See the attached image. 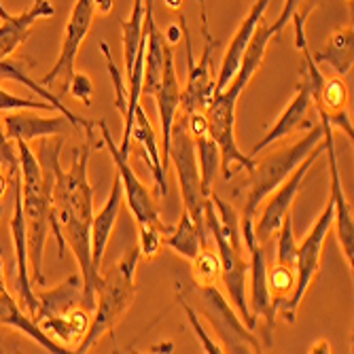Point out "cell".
Here are the masks:
<instances>
[{
	"instance_id": "obj_45",
	"label": "cell",
	"mask_w": 354,
	"mask_h": 354,
	"mask_svg": "<svg viewBox=\"0 0 354 354\" xmlns=\"http://www.w3.org/2000/svg\"><path fill=\"white\" fill-rule=\"evenodd\" d=\"M168 5H170L172 9H180V0H168Z\"/></svg>"
},
{
	"instance_id": "obj_22",
	"label": "cell",
	"mask_w": 354,
	"mask_h": 354,
	"mask_svg": "<svg viewBox=\"0 0 354 354\" xmlns=\"http://www.w3.org/2000/svg\"><path fill=\"white\" fill-rule=\"evenodd\" d=\"M0 325L19 329V331L26 333L30 339H35L39 346H43L47 352H53V354H66V352H71L66 346H62V344L53 342V339L35 323V318L28 316V314L21 310V306L17 304L15 297H11L9 291L0 293Z\"/></svg>"
},
{
	"instance_id": "obj_40",
	"label": "cell",
	"mask_w": 354,
	"mask_h": 354,
	"mask_svg": "<svg viewBox=\"0 0 354 354\" xmlns=\"http://www.w3.org/2000/svg\"><path fill=\"white\" fill-rule=\"evenodd\" d=\"M15 172H17V168H7V172H0V204H3V198H5V193H7Z\"/></svg>"
},
{
	"instance_id": "obj_6",
	"label": "cell",
	"mask_w": 354,
	"mask_h": 354,
	"mask_svg": "<svg viewBox=\"0 0 354 354\" xmlns=\"http://www.w3.org/2000/svg\"><path fill=\"white\" fill-rule=\"evenodd\" d=\"M331 227H333V204L327 202L325 210L320 212V216L312 225V230L306 234L301 244H297L293 293L288 295V299L282 301L280 308L276 310V314H282V318L286 320L288 325H293L297 320L299 306H301L306 293L310 291L312 280L316 278V274L320 270V257H323L325 242H327V238L331 234Z\"/></svg>"
},
{
	"instance_id": "obj_1",
	"label": "cell",
	"mask_w": 354,
	"mask_h": 354,
	"mask_svg": "<svg viewBox=\"0 0 354 354\" xmlns=\"http://www.w3.org/2000/svg\"><path fill=\"white\" fill-rule=\"evenodd\" d=\"M95 132L87 134V142L75 149L71 168L64 172L57 168L51 208H53V236L57 240V257L64 259L66 248L73 250L81 270L83 280V308L93 312L95 308V288L100 284V276L91 266V218H93V187L87 176V162L91 147L100 149L95 142Z\"/></svg>"
},
{
	"instance_id": "obj_12",
	"label": "cell",
	"mask_w": 354,
	"mask_h": 354,
	"mask_svg": "<svg viewBox=\"0 0 354 354\" xmlns=\"http://www.w3.org/2000/svg\"><path fill=\"white\" fill-rule=\"evenodd\" d=\"M93 17H95V3L93 0H77L71 15H68V21H66V32H64L59 55L53 64V68L43 79L45 87H51L57 79H62L59 98L66 95V85L75 73V62H77L79 49H81L85 37L89 35Z\"/></svg>"
},
{
	"instance_id": "obj_3",
	"label": "cell",
	"mask_w": 354,
	"mask_h": 354,
	"mask_svg": "<svg viewBox=\"0 0 354 354\" xmlns=\"http://www.w3.org/2000/svg\"><path fill=\"white\" fill-rule=\"evenodd\" d=\"M320 142H323V125H320V121H316L314 125L308 127V134L295 140L293 145L274 151L272 155L263 157L261 162H254V168L248 172L246 178V202L240 216L244 248L257 242L252 234V223L259 206L266 202V198L276 187H280L291 176V172L304 162V157Z\"/></svg>"
},
{
	"instance_id": "obj_46",
	"label": "cell",
	"mask_w": 354,
	"mask_h": 354,
	"mask_svg": "<svg viewBox=\"0 0 354 354\" xmlns=\"http://www.w3.org/2000/svg\"><path fill=\"white\" fill-rule=\"evenodd\" d=\"M3 166H7V168H13V166H9V164L5 162V159H3V155H0V168H3Z\"/></svg>"
},
{
	"instance_id": "obj_27",
	"label": "cell",
	"mask_w": 354,
	"mask_h": 354,
	"mask_svg": "<svg viewBox=\"0 0 354 354\" xmlns=\"http://www.w3.org/2000/svg\"><path fill=\"white\" fill-rule=\"evenodd\" d=\"M162 244H166V246L172 248L176 254H180L183 259H189V261H191L193 257H196L202 248H206L204 242H202V236H200V232H198V227H196V223L191 221V216H189L187 212L180 214L178 225H176V227H172V230L164 236Z\"/></svg>"
},
{
	"instance_id": "obj_42",
	"label": "cell",
	"mask_w": 354,
	"mask_h": 354,
	"mask_svg": "<svg viewBox=\"0 0 354 354\" xmlns=\"http://www.w3.org/2000/svg\"><path fill=\"white\" fill-rule=\"evenodd\" d=\"M310 352H312V354H316V352H331V346H329L327 339H320V342H316V344L310 348Z\"/></svg>"
},
{
	"instance_id": "obj_32",
	"label": "cell",
	"mask_w": 354,
	"mask_h": 354,
	"mask_svg": "<svg viewBox=\"0 0 354 354\" xmlns=\"http://www.w3.org/2000/svg\"><path fill=\"white\" fill-rule=\"evenodd\" d=\"M318 109H323L325 113H335L348 106V87L342 77L325 79L320 85L318 98L314 100Z\"/></svg>"
},
{
	"instance_id": "obj_28",
	"label": "cell",
	"mask_w": 354,
	"mask_h": 354,
	"mask_svg": "<svg viewBox=\"0 0 354 354\" xmlns=\"http://www.w3.org/2000/svg\"><path fill=\"white\" fill-rule=\"evenodd\" d=\"M121 32H123V62H125V81H127L132 75L136 51L140 47L142 32H145V0H134L130 19L121 21Z\"/></svg>"
},
{
	"instance_id": "obj_24",
	"label": "cell",
	"mask_w": 354,
	"mask_h": 354,
	"mask_svg": "<svg viewBox=\"0 0 354 354\" xmlns=\"http://www.w3.org/2000/svg\"><path fill=\"white\" fill-rule=\"evenodd\" d=\"M0 79H9V81H17V83H21V85H26L30 91H35L37 95H41V98L45 100V102H49L57 113H62L64 117H66L71 123H73V127L75 130H93V123L91 121H87V119H83L81 115H77V113H73L66 104L62 102V98L59 95H55V93H51L43 83H39V81H35V79H30L28 77V73L24 71V66H19L17 62H13L11 57L9 59H0Z\"/></svg>"
},
{
	"instance_id": "obj_2",
	"label": "cell",
	"mask_w": 354,
	"mask_h": 354,
	"mask_svg": "<svg viewBox=\"0 0 354 354\" xmlns=\"http://www.w3.org/2000/svg\"><path fill=\"white\" fill-rule=\"evenodd\" d=\"M272 39H274L272 24H266L261 19L252 32V39L242 55L238 73L225 85V89L212 95L204 111L208 121V136L216 142L221 151V172L225 180H232L240 170L250 172L254 168V159L242 153L236 140V109L242 91L252 81L257 71L261 68Z\"/></svg>"
},
{
	"instance_id": "obj_37",
	"label": "cell",
	"mask_w": 354,
	"mask_h": 354,
	"mask_svg": "<svg viewBox=\"0 0 354 354\" xmlns=\"http://www.w3.org/2000/svg\"><path fill=\"white\" fill-rule=\"evenodd\" d=\"M301 3H304V0H286L284 7H282V13H280V15H278V19L272 24V32H274V37H278L280 32L284 30V26H286L288 21H291V15H293L295 11H299Z\"/></svg>"
},
{
	"instance_id": "obj_19",
	"label": "cell",
	"mask_w": 354,
	"mask_h": 354,
	"mask_svg": "<svg viewBox=\"0 0 354 354\" xmlns=\"http://www.w3.org/2000/svg\"><path fill=\"white\" fill-rule=\"evenodd\" d=\"M55 15V7L49 0H35L32 7L19 15H9L0 24V59H9L28 41L32 26L39 19Z\"/></svg>"
},
{
	"instance_id": "obj_21",
	"label": "cell",
	"mask_w": 354,
	"mask_h": 354,
	"mask_svg": "<svg viewBox=\"0 0 354 354\" xmlns=\"http://www.w3.org/2000/svg\"><path fill=\"white\" fill-rule=\"evenodd\" d=\"M132 138L140 145L142 149V159L149 164L153 180L157 185V196L166 198L168 196V180H166V170L162 166V153H159V142H157V132L142 111V106L136 109L134 115V127H132Z\"/></svg>"
},
{
	"instance_id": "obj_18",
	"label": "cell",
	"mask_w": 354,
	"mask_h": 354,
	"mask_svg": "<svg viewBox=\"0 0 354 354\" xmlns=\"http://www.w3.org/2000/svg\"><path fill=\"white\" fill-rule=\"evenodd\" d=\"M270 3H272V0H254V5L250 7V11L242 19V24L238 26L232 43L227 45V51H225V55L221 59V68H218L216 83H214V93H218L221 89H225V85H227L234 79V75L238 73L242 55H244L250 39H252V32H254L257 26H259V21L263 19Z\"/></svg>"
},
{
	"instance_id": "obj_13",
	"label": "cell",
	"mask_w": 354,
	"mask_h": 354,
	"mask_svg": "<svg viewBox=\"0 0 354 354\" xmlns=\"http://www.w3.org/2000/svg\"><path fill=\"white\" fill-rule=\"evenodd\" d=\"M13 191H15V204H13V218H11V238H13V246H15V263H17V304L21 306V310L35 318L37 314V293H35V282L30 280V272H28V232H26V216L21 210V183H19V174H13Z\"/></svg>"
},
{
	"instance_id": "obj_43",
	"label": "cell",
	"mask_w": 354,
	"mask_h": 354,
	"mask_svg": "<svg viewBox=\"0 0 354 354\" xmlns=\"http://www.w3.org/2000/svg\"><path fill=\"white\" fill-rule=\"evenodd\" d=\"M7 286H5V268H3V259H0V293H5Z\"/></svg>"
},
{
	"instance_id": "obj_25",
	"label": "cell",
	"mask_w": 354,
	"mask_h": 354,
	"mask_svg": "<svg viewBox=\"0 0 354 354\" xmlns=\"http://www.w3.org/2000/svg\"><path fill=\"white\" fill-rule=\"evenodd\" d=\"M89 320H91V312L83 306H75L73 310H68L66 314L62 316H51V318H43L39 320V327L57 344L66 346L68 350L73 346H77L83 335L87 333L89 327ZM73 352V350H71Z\"/></svg>"
},
{
	"instance_id": "obj_17",
	"label": "cell",
	"mask_w": 354,
	"mask_h": 354,
	"mask_svg": "<svg viewBox=\"0 0 354 354\" xmlns=\"http://www.w3.org/2000/svg\"><path fill=\"white\" fill-rule=\"evenodd\" d=\"M0 125H3V132L11 142H15V140L32 142V140H41V138H49V136H64L66 130L73 127V123L64 115L39 117V115L19 113V111L5 115L0 119Z\"/></svg>"
},
{
	"instance_id": "obj_7",
	"label": "cell",
	"mask_w": 354,
	"mask_h": 354,
	"mask_svg": "<svg viewBox=\"0 0 354 354\" xmlns=\"http://www.w3.org/2000/svg\"><path fill=\"white\" fill-rule=\"evenodd\" d=\"M200 15H202V37H204V51L200 59L196 62L193 57V45H191V35L185 17H180V32L185 35V45H187V85L180 89V109L178 113L189 115V113H204L210 98L214 95V75H212V55L216 51L218 41L210 35V26H208V15H206V5L204 0H200Z\"/></svg>"
},
{
	"instance_id": "obj_16",
	"label": "cell",
	"mask_w": 354,
	"mask_h": 354,
	"mask_svg": "<svg viewBox=\"0 0 354 354\" xmlns=\"http://www.w3.org/2000/svg\"><path fill=\"white\" fill-rule=\"evenodd\" d=\"M268 252L266 246L254 242L248 246V276H250V312L252 316L266 318L268 346H272V331L276 325V310L272 304L270 286H268Z\"/></svg>"
},
{
	"instance_id": "obj_34",
	"label": "cell",
	"mask_w": 354,
	"mask_h": 354,
	"mask_svg": "<svg viewBox=\"0 0 354 354\" xmlns=\"http://www.w3.org/2000/svg\"><path fill=\"white\" fill-rule=\"evenodd\" d=\"M13 111H55V109L45 100L21 98V95H13L0 87V113H13Z\"/></svg>"
},
{
	"instance_id": "obj_41",
	"label": "cell",
	"mask_w": 354,
	"mask_h": 354,
	"mask_svg": "<svg viewBox=\"0 0 354 354\" xmlns=\"http://www.w3.org/2000/svg\"><path fill=\"white\" fill-rule=\"evenodd\" d=\"M95 3V11L100 15H109L115 9V0H93Z\"/></svg>"
},
{
	"instance_id": "obj_38",
	"label": "cell",
	"mask_w": 354,
	"mask_h": 354,
	"mask_svg": "<svg viewBox=\"0 0 354 354\" xmlns=\"http://www.w3.org/2000/svg\"><path fill=\"white\" fill-rule=\"evenodd\" d=\"M325 115H327V121L331 123V127L342 130L350 140L354 138V127H352V121H350V113L346 109L335 111V113H325Z\"/></svg>"
},
{
	"instance_id": "obj_14",
	"label": "cell",
	"mask_w": 354,
	"mask_h": 354,
	"mask_svg": "<svg viewBox=\"0 0 354 354\" xmlns=\"http://www.w3.org/2000/svg\"><path fill=\"white\" fill-rule=\"evenodd\" d=\"M314 104L312 98V83L306 75V71L299 68V83L295 87V95L291 98V102L286 104V109L282 111V115L274 121V125L268 130V134L252 147L250 157L259 155L261 151H266L268 147H272L274 142H280L284 138H288L291 134H295L301 127H310L314 123L308 121L310 109Z\"/></svg>"
},
{
	"instance_id": "obj_31",
	"label": "cell",
	"mask_w": 354,
	"mask_h": 354,
	"mask_svg": "<svg viewBox=\"0 0 354 354\" xmlns=\"http://www.w3.org/2000/svg\"><path fill=\"white\" fill-rule=\"evenodd\" d=\"M268 286H270V295H272L274 310H278L280 304L286 301L288 295L293 293L295 268H291V266H278V263H274V268H268Z\"/></svg>"
},
{
	"instance_id": "obj_36",
	"label": "cell",
	"mask_w": 354,
	"mask_h": 354,
	"mask_svg": "<svg viewBox=\"0 0 354 354\" xmlns=\"http://www.w3.org/2000/svg\"><path fill=\"white\" fill-rule=\"evenodd\" d=\"M66 93L75 95V98L81 100L85 106H91V102H93V83H91V79L87 75L75 71L68 85H66Z\"/></svg>"
},
{
	"instance_id": "obj_23",
	"label": "cell",
	"mask_w": 354,
	"mask_h": 354,
	"mask_svg": "<svg viewBox=\"0 0 354 354\" xmlns=\"http://www.w3.org/2000/svg\"><path fill=\"white\" fill-rule=\"evenodd\" d=\"M37 304L39 306H37V314H35V323H39L43 318L66 314L75 306H83V280L79 276H71L66 282L57 284L55 288L39 291Z\"/></svg>"
},
{
	"instance_id": "obj_5",
	"label": "cell",
	"mask_w": 354,
	"mask_h": 354,
	"mask_svg": "<svg viewBox=\"0 0 354 354\" xmlns=\"http://www.w3.org/2000/svg\"><path fill=\"white\" fill-rule=\"evenodd\" d=\"M168 162H172L176 168L185 212L191 216L193 223H196V227L202 236V242L208 248V232H206V225H204V208H206L208 198L202 191L196 140L191 138L187 125H185V119L180 115H176V121H174L172 132H170Z\"/></svg>"
},
{
	"instance_id": "obj_15",
	"label": "cell",
	"mask_w": 354,
	"mask_h": 354,
	"mask_svg": "<svg viewBox=\"0 0 354 354\" xmlns=\"http://www.w3.org/2000/svg\"><path fill=\"white\" fill-rule=\"evenodd\" d=\"M153 98L157 100V111H159V125H162V166L168 170V147H170V132L176 121L178 109H180V85L174 68V51L172 45H166V66H164V77L159 83V89L155 91Z\"/></svg>"
},
{
	"instance_id": "obj_10",
	"label": "cell",
	"mask_w": 354,
	"mask_h": 354,
	"mask_svg": "<svg viewBox=\"0 0 354 354\" xmlns=\"http://www.w3.org/2000/svg\"><path fill=\"white\" fill-rule=\"evenodd\" d=\"M200 295L204 301V314L218 337L223 352H261V344L252 335L236 308L225 299L216 284L200 286Z\"/></svg>"
},
{
	"instance_id": "obj_20",
	"label": "cell",
	"mask_w": 354,
	"mask_h": 354,
	"mask_svg": "<svg viewBox=\"0 0 354 354\" xmlns=\"http://www.w3.org/2000/svg\"><path fill=\"white\" fill-rule=\"evenodd\" d=\"M121 206H123V189H121V180L117 176V180L113 183L109 200L104 202L100 212H93V218H91V266L98 274H102V259H104L109 240L113 236L117 216L121 212Z\"/></svg>"
},
{
	"instance_id": "obj_29",
	"label": "cell",
	"mask_w": 354,
	"mask_h": 354,
	"mask_svg": "<svg viewBox=\"0 0 354 354\" xmlns=\"http://www.w3.org/2000/svg\"><path fill=\"white\" fill-rule=\"evenodd\" d=\"M196 153H198V166H200V178H202V191L208 198L214 178L221 170V151L216 147V142L208 136L202 134L196 138Z\"/></svg>"
},
{
	"instance_id": "obj_11",
	"label": "cell",
	"mask_w": 354,
	"mask_h": 354,
	"mask_svg": "<svg viewBox=\"0 0 354 354\" xmlns=\"http://www.w3.org/2000/svg\"><path fill=\"white\" fill-rule=\"evenodd\" d=\"M318 121L323 125V142H325V155L329 164V202L333 204V225H335V236L339 242V248L346 257V261L352 268L354 261V221H352V210L348 206V198L342 185L339 176V166H337V153H335V142H333V127L327 121V115L323 109H318Z\"/></svg>"
},
{
	"instance_id": "obj_4",
	"label": "cell",
	"mask_w": 354,
	"mask_h": 354,
	"mask_svg": "<svg viewBox=\"0 0 354 354\" xmlns=\"http://www.w3.org/2000/svg\"><path fill=\"white\" fill-rule=\"evenodd\" d=\"M140 261L138 246L125 250L121 259L106 270L104 276H100V284L95 288V308L93 316L89 320L87 333L77 344L75 352H87L91 346L100 342V337L117 327L119 320L125 316V312L132 308L136 297V270Z\"/></svg>"
},
{
	"instance_id": "obj_30",
	"label": "cell",
	"mask_w": 354,
	"mask_h": 354,
	"mask_svg": "<svg viewBox=\"0 0 354 354\" xmlns=\"http://www.w3.org/2000/svg\"><path fill=\"white\" fill-rule=\"evenodd\" d=\"M191 276L198 286H208L221 282V259L216 250L202 248L191 259Z\"/></svg>"
},
{
	"instance_id": "obj_26",
	"label": "cell",
	"mask_w": 354,
	"mask_h": 354,
	"mask_svg": "<svg viewBox=\"0 0 354 354\" xmlns=\"http://www.w3.org/2000/svg\"><path fill=\"white\" fill-rule=\"evenodd\" d=\"M352 39H354L352 26L339 28L335 35L329 37L323 49L312 53V59L316 64H329L339 77L348 75L352 71Z\"/></svg>"
},
{
	"instance_id": "obj_39",
	"label": "cell",
	"mask_w": 354,
	"mask_h": 354,
	"mask_svg": "<svg viewBox=\"0 0 354 354\" xmlns=\"http://www.w3.org/2000/svg\"><path fill=\"white\" fill-rule=\"evenodd\" d=\"M0 155H3V159L9 164V166H13V168H17L19 166V162H17V149H15V142H11L7 136H5V132H3V125H0Z\"/></svg>"
},
{
	"instance_id": "obj_9",
	"label": "cell",
	"mask_w": 354,
	"mask_h": 354,
	"mask_svg": "<svg viewBox=\"0 0 354 354\" xmlns=\"http://www.w3.org/2000/svg\"><path fill=\"white\" fill-rule=\"evenodd\" d=\"M325 151V142H320L316 149H312L306 157H304V162L291 172V176H288L280 187H276L272 193H270V200L268 204L259 206V210H257V214L259 216H254V223H252V234H254V240L259 242L261 246H268V242L276 236V232L280 230V225L282 221L291 214V208L299 196V191H301V185L310 172V168L314 166L316 159L323 155Z\"/></svg>"
},
{
	"instance_id": "obj_47",
	"label": "cell",
	"mask_w": 354,
	"mask_h": 354,
	"mask_svg": "<svg viewBox=\"0 0 354 354\" xmlns=\"http://www.w3.org/2000/svg\"><path fill=\"white\" fill-rule=\"evenodd\" d=\"M0 221H3V214H0Z\"/></svg>"
},
{
	"instance_id": "obj_33",
	"label": "cell",
	"mask_w": 354,
	"mask_h": 354,
	"mask_svg": "<svg viewBox=\"0 0 354 354\" xmlns=\"http://www.w3.org/2000/svg\"><path fill=\"white\" fill-rule=\"evenodd\" d=\"M278 236V244H276V263L278 266H291L295 268V257H297V240H295V232H293V216L288 214L280 230L276 232Z\"/></svg>"
},
{
	"instance_id": "obj_35",
	"label": "cell",
	"mask_w": 354,
	"mask_h": 354,
	"mask_svg": "<svg viewBox=\"0 0 354 354\" xmlns=\"http://www.w3.org/2000/svg\"><path fill=\"white\" fill-rule=\"evenodd\" d=\"M178 304L183 306V310H185V314H187V320H189V325H191V329L196 331V335L200 337V342H202V348H204V352H208V354H221L223 352V348H221V344L216 342V339H212L208 333H206V329H204V325L200 323V318H198V312L193 310L189 304H187V299H185V295L180 293V288H178Z\"/></svg>"
},
{
	"instance_id": "obj_8",
	"label": "cell",
	"mask_w": 354,
	"mask_h": 354,
	"mask_svg": "<svg viewBox=\"0 0 354 354\" xmlns=\"http://www.w3.org/2000/svg\"><path fill=\"white\" fill-rule=\"evenodd\" d=\"M98 127H100L102 138H104V149L109 151L113 164L117 166L121 189H123V202H127V208L132 210L136 227L138 230H159L166 236L172 227H168V225L162 221V212H159V208H157L155 198L151 196L147 185L138 178V174L130 166V155L119 151V145H115L106 121H100Z\"/></svg>"
},
{
	"instance_id": "obj_44",
	"label": "cell",
	"mask_w": 354,
	"mask_h": 354,
	"mask_svg": "<svg viewBox=\"0 0 354 354\" xmlns=\"http://www.w3.org/2000/svg\"><path fill=\"white\" fill-rule=\"evenodd\" d=\"M9 15H11V13L5 9V5H3V3H0V19H7Z\"/></svg>"
}]
</instances>
